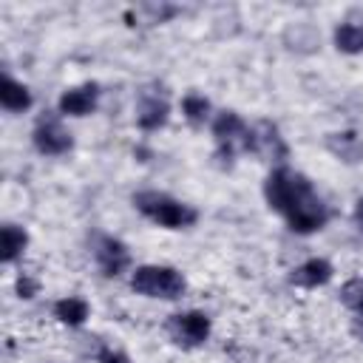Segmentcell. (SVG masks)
<instances>
[{
  "label": "cell",
  "mask_w": 363,
  "mask_h": 363,
  "mask_svg": "<svg viewBox=\"0 0 363 363\" xmlns=\"http://www.w3.org/2000/svg\"><path fill=\"white\" fill-rule=\"evenodd\" d=\"M264 196L272 210L286 216V221L295 233H315L329 218V210L320 201V196L312 190V182L286 167H278L267 176Z\"/></svg>",
  "instance_id": "cell-1"
},
{
  "label": "cell",
  "mask_w": 363,
  "mask_h": 363,
  "mask_svg": "<svg viewBox=\"0 0 363 363\" xmlns=\"http://www.w3.org/2000/svg\"><path fill=\"white\" fill-rule=\"evenodd\" d=\"M133 204L139 213H145L147 218H153L156 224L162 227H170V230H179V227H187L196 221V210L164 196V193H156V190H145V193H136L133 196Z\"/></svg>",
  "instance_id": "cell-2"
},
{
  "label": "cell",
  "mask_w": 363,
  "mask_h": 363,
  "mask_svg": "<svg viewBox=\"0 0 363 363\" xmlns=\"http://www.w3.org/2000/svg\"><path fill=\"white\" fill-rule=\"evenodd\" d=\"M133 292L147 295V298H164L173 301L184 292V275L173 267H139L130 278Z\"/></svg>",
  "instance_id": "cell-3"
},
{
  "label": "cell",
  "mask_w": 363,
  "mask_h": 363,
  "mask_svg": "<svg viewBox=\"0 0 363 363\" xmlns=\"http://www.w3.org/2000/svg\"><path fill=\"white\" fill-rule=\"evenodd\" d=\"M167 335L173 337V343L193 349L201 346L210 335V318L204 312H182V315H170L167 320Z\"/></svg>",
  "instance_id": "cell-4"
},
{
  "label": "cell",
  "mask_w": 363,
  "mask_h": 363,
  "mask_svg": "<svg viewBox=\"0 0 363 363\" xmlns=\"http://www.w3.org/2000/svg\"><path fill=\"white\" fill-rule=\"evenodd\" d=\"M241 145H244V150H252V153H258L264 159H275V162L286 159V145L281 142L275 125H269V122H261L255 128H247Z\"/></svg>",
  "instance_id": "cell-5"
},
{
  "label": "cell",
  "mask_w": 363,
  "mask_h": 363,
  "mask_svg": "<svg viewBox=\"0 0 363 363\" xmlns=\"http://www.w3.org/2000/svg\"><path fill=\"white\" fill-rule=\"evenodd\" d=\"M34 145H37L40 153L57 156V153H65L71 147V136L54 116H43L34 128Z\"/></svg>",
  "instance_id": "cell-6"
},
{
  "label": "cell",
  "mask_w": 363,
  "mask_h": 363,
  "mask_svg": "<svg viewBox=\"0 0 363 363\" xmlns=\"http://www.w3.org/2000/svg\"><path fill=\"white\" fill-rule=\"evenodd\" d=\"M244 133H247V125L241 122V116L233 113V111H221L218 119L213 122V136L218 142V156L233 159V142L235 139L244 142Z\"/></svg>",
  "instance_id": "cell-7"
},
{
  "label": "cell",
  "mask_w": 363,
  "mask_h": 363,
  "mask_svg": "<svg viewBox=\"0 0 363 363\" xmlns=\"http://www.w3.org/2000/svg\"><path fill=\"white\" fill-rule=\"evenodd\" d=\"M96 96H99V85H96V82H85V85L68 88V91L60 96V111L68 113V116H85V113L94 111Z\"/></svg>",
  "instance_id": "cell-8"
},
{
  "label": "cell",
  "mask_w": 363,
  "mask_h": 363,
  "mask_svg": "<svg viewBox=\"0 0 363 363\" xmlns=\"http://www.w3.org/2000/svg\"><path fill=\"white\" fill-rule=\"evenodd\" d=\"M128 261H130V255H128V250H125L122 241H116L111 235H102L96 241V264H99V269L105 275H111V278L119 275L128 267Z\"/></svg>",
  "instance_id": "cell-9"
},
{
  "label": "cell",
  "mask_w": 363,
  "mask_h": 363,
  "mask_svg": "<svg viewBox=\"0 0 363 363\" xmlns=\"http://www.w3.org/2000/svg\"><path fill=\"white\" fill-rule=\"evenodd\" d=\"M329 278H332V264L323 258H309L289 275V281L298 286H323Z\"/></svg>",
  "instance_id": "cell-10"
},
{
  "label": "cell",
  "mask_w": 363,
  "mask_h": 363,
  "mask_svg": "<svg viewBox=\"0 0 363 363\" xmlns=\"http://www.w3.org/2000/svg\"><path fill=\"white\" fill-rule=\"evenodd\" d=\"M326 147H329L337 159H343V162H349V164H354V162L363 159V139H360L354 130L332 133V136L326 139Z\"/></svg>",
  "instance_id": "cell-11"
},
{
  "label": "cell",
  "mask_w": 363,
  "mask_h": 363,
  "mask_svg": "<svg viewBox=\"0 0 363 363\" xmlns=\"http://www.w3.org/2000/svg\"><path fill=\"white\" fill-rule=\"evenodd\" d=\"M167 113H170V108H167L164 99L145 96L142 105H139V128L142 130H156V128H162L167 122Z\"/></svg>",
  "instance_id": "cell-12"
},
{
  "label": "cell",
  "mask_w": 363,
  "mask_h": 363,
  "mask_svg": "<svg viewBox=\"0 0 363 363\" xmlns=\"http://www.w3.org/2000/svg\"><path fill=\"white\" fill-rule=\"evenodd\" d=\"M26 244H28V235H26L23 227H17V224H6V227L0 230V258H3L6 264L14 261V258L26 250Z\"/></svg>",
  "instance_id": "cell-13"
},
{
  "label": "cell",
  "mask_w": 363,
  "mask_h": 363,
  "mask_svg": "<svg viewBox=\"0 0 363 363\" xmlns=\"http://www.w3.org/2000/svg\"><path fill=\"white\" fill-rule=\"evenodd\" d=\"M0 102H3L6 111H26V108L31 105V94H28L20 82H14L11 77H3V85H0Z\"/></svg>",
  "instance_id": "cell-14"
},
{
  "label": "cell",
  "mask_w": 363,
  "mask_h": 363,
  "mask_svg": "<svg viewBox=\"0 0 363 363\" xmlns=\"http://www.w3.org/2000/svg\"><path fill=\"white\" fill-rule=\"evenodd\" d=\"M335 45L343 54H360L363 51V26H357V23H340L335 28Z\"/></svg>",
  "instance_id": "cell-15"
},
{
  "label": "cell",
  "mask_w": 363,
  "mask_h": 363,
  "mask_svg": "<svg viewBox=\"0 0 363 363\" xmlns=\"http://www.w3.org/2000/svg\"><path fill=\"white\" fill-rule=\"evenodd\" d=\"M54 315L68 326H82L88 318V303L82 298H62V301H57Z\"/></svg>",
  "instance_id": "cell-16"
},
{
  "label": "cell",
  "mask_w": 363,
  "mask_h": 363,
  "mask_svg": "<svg viewBox=\"0 0 363 363\" xmlns=\"http://www.w3.org/2000/svg\"><path fill=\"white\" fill-rule=\"evenodd\" d=\"M182 111H184V116H187L190 125H201L207 119V113H210V102L201 94H187L182 99Z\"/></svg>",
  "instance_id": "cell-17"
},
{
  "label": "cell",
  "mask_w": 363,
  "mask_h": 363,
  "mask_svg": "<svg viewBox=\"0 0 363 363\" xmlns=\"http://www.w3.org/2000/svg\"><path fill=\"white\" fill-rule=\"evenodd\" d=\"M340 301H343L349 309L363 312V278H352V281H346L343 289H340Z\"/></svg>",
  "instance_id": "cell-18"
},
{
  "label": "cell",
  "mask_w": 363,
  "mask_h": 363,
  "mask_svg": "<svg viewBox=\"0 0 363 363\" xmlns=\"http://www.w3.org/2000/svg\"><path fill=\"white\" fill-rule=\"evenodd\" d=\"M37 289H40V284H37L34 278H28V275H20V278H17V295H20V298H34Z\"/></svg>",
  "instance_id": "cell-19"
},
{
  "label": "cell",
  "mask_w": 363,
  "mask_h": 363,
  "mask_svg": "<svg viewBox=\"0 0 363 363\" xmlns=\"http://www.w3.org/2000/svg\"><path fill=\"white\" fill-rule=\"evenodd\" d=\"M96 360H99V363H128V354H125V352H119V349L105 346V349H99Z\"/></svg>",
  "instance_id": "cell-20"
},
{
  "label": "cell",
  "mask_w": 363,
  "mask_h": 363,
  "mask_svg": "<svg viewBox=\"0 0 363 363\" xmlns=\"http://www.w3.org/2000/svg\"><path fill=\"white\" fill-rule=\"evenodd\" d=\"M354 221H357V227L363 230V196H360L357 204H354Z\"/></svg>",
  "instance_id": "cell-21"
},
{
  "label": "cell",
  "mask_w": 363,
  "mask_h": 363,
  "mask_svg": "<svg viewBox=\"0 0 363 363\" xmlns=\"http://www.w3.org/2000/svg\"><path fill=\"white\" fill-rule=\"evenodd\" d=\"M354 332L363 337V312H360V318H357V323H354Z\"/></svg>",
  "instance_id": "cell-22"
}]
</instances>
